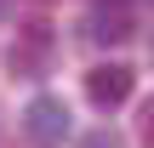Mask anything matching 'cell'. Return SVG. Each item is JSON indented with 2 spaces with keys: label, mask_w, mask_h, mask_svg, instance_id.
<instances>
[{
  "label": "cell",
  "mask_w": 154,
  "mask_h": 148,
  "mask_svg": "<svg viewBox=\"0 0 154 148\" xmlns=\"http://www.w3.org/2000/svg\"><path fill=\"white\" fill-rule=\"evenodd\" d=\"M0 23H6V0H0Z\"/></svg>",
  "instance_id": "52a82bcc"
},
{
  "label": "cell",
  "mask_w": 154,
  "mask_h": 148,
  "mask_svg": "<svg viewBox=\"0 0 154 148\" xmlns=\"http://www.w3.org/2000/svg\"><path fill=\"white\" fill-rule=\"evenodd\" d=\"M131 86H137V74H131L126 63H97V68L86 74V97H91V108H120V103L131 97Z\"/></svg>",
  "instance_id": "3957f363"
},
{
  "label": "cell",
  "mask_w": 154,
  "mask_h": 148,
  "mask_svg": "<svg viewBox=\"0 0 154 148\" xmlns=\"http://www.w3.org/2000/svg\"><path fill=\"white\" fill-rule=\"evenodd\" d=\"M6 68H11L17 80H40V74H51V34H46V23H29V29L17 34V46L6 51Z\"/></svg>",
  "instance_id": "6da1fadb"
},
{
  "label": "cell",
  "mask_w": 154,
  "mask_h": 148,
  "mask_svg": "<svg viewBox=\"0 0 154 148\" xmlns=\"http://www.w3.org/2000/svg\"><path fill=\"white\" fill-rule=\"evenodd\" d=\"M80 148H126V143H120V131H109V125H103V131H86Z\"/></svg>",
  "instance_id": "5b68a950"
},
{
  "label": "cell",
  "mask_w": 154,
  "mask_h": 148,
  "mask_svg": "<svg viewBox=\"0 0 154 148\" xmlns=\"http://www.w3.org/2000/svg\"><path fill=\"white\" fill-rule=\"evenodd\" d=\"M91 34H97L103 46L131 40V34H137V11H131V0H97V11H91Z\"/></svg>",
  "instance_id": "277c9868"
},
{
  "label": "cell",
  "mask_w": 154,
  "mask_h": 148,
  "mask_svg": "<svg viewBox=\"0 0 154 148\" xmlns=\"http://www.w3.org/2000/svg\"><path fill=\"white\" fill-rule=\"evenodd\" d=\"M137 120H143V125H137V131H143V143L154 148V103H143V114H137Z\"/></svg>",
  "instance_id": "8992f818"
},
{
  "label": "cell",
  "mask_w": 154,
  "mask_h": 148,
  "mask_svg": "<svg viewBox=\"0 0 154 148\" xmlns=\"http://www.w3.org/2000/svg\"><path fill=\"white\" fill-rule=\"evenodd\" d=\"M23 131H29L34 148H57L69 137V108H63V97H34V103L23 108Z\"/></svg>",
  "instance_id": "7a4b0ae2"
}]
</instances>
